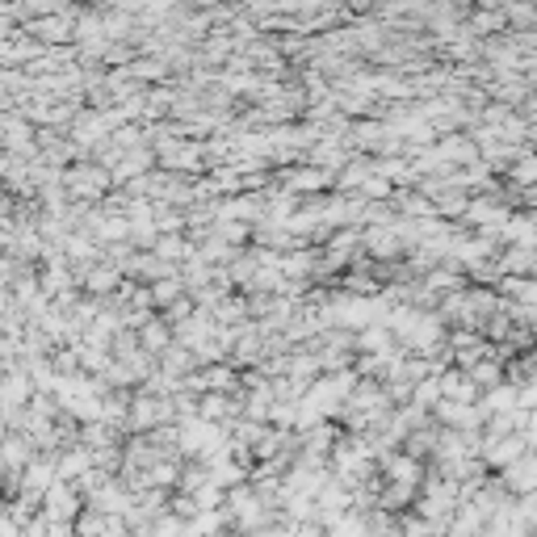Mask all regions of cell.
<instances>
[{"mask_svg": "<svg viewBox=\"0 0 537 537\" xmlns=\"http://www.w3.org/2000/svg\"><path fill=\"white\" fill-rule=\"evenodd\" d=\"M0 525H4V504H0Z\"/></svg>", "mask_w": 537, "mask_h": 537, "instance_id": "6da1fadb", "label": "cell"}]
</instances>
